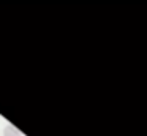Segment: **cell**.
<instances>
[{
  "label": "cell",
  "mask_w": 147,
  "mask_h": 136,
  "mask_svg": "<svg viewBox=\"0 0 147 136\" xmlns=\"http://www.w3.org/2000/svg\"><path fill=\"white\" fill-rule=\"evenodd\" d=\"M3 136H22V133L11 123H7L3 128Z\"/></svg>",
  "instance_id": "6da1fadb"
}]
</instances>
